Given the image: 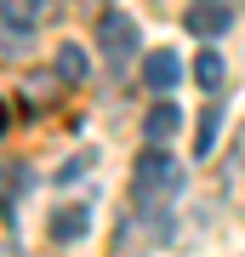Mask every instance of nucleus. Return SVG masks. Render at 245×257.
<instances>
[{
  "mask_svg": "<svg viewBox=\"0 0 245 257\" xmlns=\"http://www.w3.org/2000/svg\"><path fill=\"white\" fill-rule=\"evenodd\" d=\"M222 52H200V57H194V80H200L205 86V92H217V86H222Z\"/></svg>",
  "mask_w": 245,
  "mask_h": 257,
  "instance_id": "1a4fd4ad",
  "label": "nucleus"
},
{
  "mask_svg": "<svg viewBox=\"0 0 245 257\" xmlns=\"http://www.w3.org/2000/svg\"><path fill=\"white\" fill-rule=\"evenodd\" d=\"M182 23H188V35L217 40V35L234 29V12H228V6H188V12H182Z\"/></svg>",
  "mask_w": 245,
  "mask_h": 257,
  "instance_id": "7ed1b4c3",
  "label": "nucleus"
},
{
  "mask_svg": "<svg viewBox=\"0 0 245 257\" xmlns=\"http://www.w3.org/2000/svg\"><path fill=\"white\" fill-rule=\"evenodd\" d=\"M143 80H148V86H154V92L165 97V92H171V86L182 80V63H177V52H148V57H143Z\"/></svg>",
  "mask_w": 245,
  "mask_h": 257,
  "instance_id": "20e7f679",
  "label": "nucleus"
},
{
  "mask_svg": "<svg viewBox=\"0 0 245 257\" xmlns=\"http://www.w3.org/2000/svg\"><path fill=\"white\" fill-rule=\"evenodd\" d=\"M86 229H91V211H86V206H63V211L52 217V234L63 240V246H74V240H86Z\"/></svg>",
  "mask_w": 245,
  "mask_h": 257,
  "instance_id": "6e6552de",
  "label": "nucleus"
},
{
  "mask_svg": "<svg viewBox=\"0 0 245 257\" xmlns=\"http://www.w3.org/2000/svg\"><path fill=\"white\" fill-rule=\"evenodd\" d=\"M0 29H6V57H23L29 35H35V18L23 6H0Z\"/></svg>",
  "mask_w": 245,
  "mask_h": 257,
  "instance_id": "39448f33",
  "label": "nucleus"
},
{
  "mask_svg": "<svg viewBox=\"0 0 245 257\" xmlns=\"http://www.w3.org/2000/svg\"><path fill=\"white\" fill-rule=\"evenodd\" d=\"M182 126V114H177V103H154L148 109V120H143V138L154 143V149H165V138Z\"/></svg>",
  "mask_w": 245,
  "mask_h": 257,
  "instance_id": "423d86ee",
  "label": "nucleus"
},
{
  "mask_svg": "<svg viewBox=\"0 0 245 257\" xmlns=\"http://www.w3.org/2000/svg\"><path fill=\"white\" fill-rule=\"evenodd\" d=\"M6 183H12V189H6V206H18V194H23L29 183H35V172H29V166H18V160H12V166H6Z\"/></svg>",
  "mask_w": 245,
  "mask_h": 257,
  "instance_id": "f8f14e48",
  "label": "nucleus"
},
{
  "mask_svg": "<svg viewBox=\"0 0 245 257\" xmlns=\"http://www.w3.org/2000/svg\"><path fill=\"white\" fill-rule=\"evenodd\" d=\"M57 86H63L57 74H29V80H23V92H29V103H52Z\"/></svg>",
  "mask_w": 245,
  "mask_h": 257,
  "instance_id": "9b49d317",
  "label": "nucleus"
},
{
  "mask_svg": "<svg viewBox=\"0 0 245 257\" xmlns=\"http://www.w3.org/2000/svg\"><path fill=\"white\" fill-rule=\"evenodd\" d=\"M86 52L80 46H74V40H63V46H57V57H52V74H57V80H63V86H80L86 80Z\"/></svg>",
  "mask_w": 245,
  "mask_h": 257,
  "instance_id": "0eeeda50",
  "label": "nucleus"
},
{
  "mask_svg": "<svg viewBox=\"0 0 245 257\" xmlns=\"http://www.w3.org/2000/svg\"><path fill=\"white\" fill-rule=\"evenodd\" d=\"M217 132H222V109L211 103V109L200 114V143H194V149H200V155H211V149H217Z\"/></svg>",
  "mask_w": 245,
  "mask_h": 257,
  "instance_id": "9d476101",
  "label": "nucleus"
},
{
  "mask_svg": "<svg viewBox=\"0 0 245 257\" xmlns=\"http://www.w3.org/2000/svg\"><path fill=\"white\" fill-rule=\"evenodd\" d=\"M97 52H103V63H109L114 74L131 69V57L143 52V40H137V23L126 18V12H103L97 18Z\"/></svg>",
  "mask_w": 245,
  "mask_h": 257,
  "instance_id": "f03ea898",
  "label": "nucleus"
},
{
  "mask_svg": "<svg viewBox=\"0 0 245 257\" xmlns=\"http://www.w3.org/2000/svg\"><path fill=\"white\" fill-rule=\"evenodd\" d=\"M131 189H137L143 206H160V200H171L182 189V166L165 155V149H148V155L137 160V172H131Z\"/></svg>",
  "mask_w": 245,
  "mask_h": 257,
  "instance_id": "f257e3e1",
  "label": "nucleus"
}]
</instances>
